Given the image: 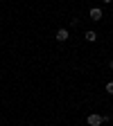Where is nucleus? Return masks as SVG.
I'll use <instances>...</instances> for the list:
<instances>
[{
    "label": "nucleus",
    "instance_id": "1",
    "mask_svg": "<svg viewBox=\"0 0 113 126\" xmlns=\"http://www.w3.org/2000/svg\"><path fill=\"white\" fill-rule=\"evenodd\" d=\"M86 122H88V126H100V124H104L102 115H97V113H90V115L86 117Z\"/></svg>",
    "mask_w": 113,
    "mask_h": 126
},
{
    "label": "nucleus",
    "instance_id": "7",
    "mask_svg": "<svg viewBox=\"0 0 113 126\" xmlns=\"http://www.w3.org/2000/svg\"><path fill=\"white\" fill-rule=\"evenodd\" d=\"M102 2H113V0H102Z\"/></svg>",
    "mask_w": 113,
    "mask_h": 126
},
{
    "label": "nucleus",
    "instance_id": "3",
    "mask_svg": "<svg viewBox=\"0 0 113 126\" xmlns=\"http://www.w3.org/2000/svg\"><path fill=\"white\" fill-rule=\"evenodd\" d=\"M68 38H70V32H68V29H59V32H57V41H59V43L68 41Z\"/></svg>",
    "mask_w": 113,
    "mask_h": 126
},
{
    "label": "nucleus",
    "instance_id": "6",
    "mask_svg": "<svg viewBox=\"0 0 113 126\" xmlns=\"http://www.w3.org/2000/svg\"><path fill=\"white\" fill-rule=\"evenodd\" d=\"M109 68H111V70H113V59H111V61H109Z\"/></svg>",
    "mask_w": 113,
    "mask_h": 126
},
{
    "label": "nucleus",
    "instance_id": "2",
    "mask_svg": "<svg viewBox=\"0 0 113 126\" xmlns=\"http://www.w3.org/2000/svg\"><path fill=\"white\" fill-rule=\"evenodd\" d=\"M88 16H90V20L97 23V20H102V16H104V14H102V9H100V7H93V9L88 11Z\"/></svg>",
    "mask_w": 113,
    "mask_h": 126
},
{
    "label": "nucleus",
    "instance_id": "4",
    "mask_svg": "<svg viewBox=\"0 0 113 126\" xmlns=\"http://www.w3.org/2000/svg\"><path fill=\"white\" fill-rule=\"evenodd\" d=\"M84 38H86L88 43H95V41H97V34H95V32L90 29V32H86V34H84Z\"/></svg>",
    "mask_w": 113,
    "mask_h": 126
},
{
    "label": "nucleus",
    "instance_id": "5",
    "mask_svg": "<svg viewBox=\"0 0 113 126\" xmlns=\"http://www.w3.org/2000/svg\"><path fill=\"white\" fill-rule=\"evenodd\" d=\"M106 92H109V94H113V81H109V83H106Z\"/></svg>",
    "mask_w": 113,
    "mask_h": 126
}]
</instances>
